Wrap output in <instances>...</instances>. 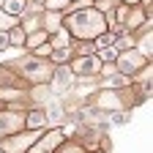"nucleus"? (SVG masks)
<instances>
[{
    "label": "nucleus",
    "instance_id": "22",
    "mask_svg": "<svg viewBox=\"0 0 153 153\" xmlns=\"http://www.w3.org/2000/svg\"><path fill=\"white\" fill-rule=\"evenodd\" d=\"M131 44H134L131 38H120V41H118V47H120V49H126V47H131Z\"/></svg>",
    "mask_w": 153,
    "mask_h": 153
},
{
    "label": "nucleus",
    "instance_id": "16",
    "mask_svg": "<svg viewBox=\"0 0 153 153\" xmlns=\"http://www.w3.org/2000/svg\"><path fill=\"white\" fill-rule=\"evenodd\" d=\"M96 57H99V60H101V63H112V60H115V57H118V52H115L112 47H101V52H99V55H96Z\"/></svg>",
    "mask_w": 153,
    "mask_h": 153
},
{
    "label": "nucleus",
    "instance_id": "20",
    "mask_svg": "<svg viewBox=\"0 0 153 153\" xmlns=\"http://www.w3.org/2000/svg\"><path fill=\"white\" fill-rule=\"evenodd\" d=\"M76 52H79V55H90V52H93V41H85V44H79V47H76Z\"/></svg>",
    "mask_w": 153,
    "mask_h": 153
},
{
    "label": "nucleus",
    "instance_id": "7",
    "mask_svg": "<svg viewBox=\"0 0 153 153\" xmlns=\"http://www.w3.org/2000/svg\"><path fill=\"white\" fill-rule=\"evenodd\" d=\"M25 123V115L19 112H0V134H14Z\"/></svg>",
    "mask_w": 153,
    "mask_h": 153
},
{
    "label": "nucleus",
    "instance_id": "10",
    "mask_svg": "<svg viewBox=\"0 0 153 153\" xmlns=\"http://www.w3.org/2000/svg\"><path fill=\"white\" fill-rule=\"evenodd\" d=\"M99 107H107V109H118V107H120V93H115L112 88H107V90L99 96Z\"/></svg>",
    "mask_w": 153,
    "mask_h": 153
},
{
    "label": "nucleus",
    "instance_id": "8",
    "mask_svg": "<svg viewBox=\"0 0 153 153\" xmlns=\"http://www.w3.org/2000/svg\"><path fill=\"white\" fill-rule=\"evenodd\" d=\"M49 47H52V49H63V47H71V38H68V30L57 27L55 33H49Z\"/></svg>",
    "mask_w": 153,
    "mask_h": 153
},
{
    "label": "nucleus",
    "instance_id": "15",
    "mask_svg": "<svg viewBox=\"0 0 153 153\" xmlns=\"http://www.w3.org/2000/svg\"><path fill=\"white\" fill-rule=\"evenodd\" d=\"M57 27H60V16H57V11H47V33H55Z\"/></svg>",
    "mask_w": 153,
    "mask_h": 153
},
{
    "label": "nucleus",
    "instance_id": "23",
    "mask_svg": "<svg viewBox=\"0 0 153 153\" xmlns=\"http://www.w3.org/2000/svg\"><path fill=\"white\" fill-rule=\"evenodd\" d=\"M118 3H126V6H131V3H142V0H118Z\"/></svg>",
    "mask_w": 153,
    "mask_h": 153
},
{
    "label": "nucleus",
    "instance_id": "17",
    "mask_svg": "<svg viewBox=\"0 0 153 153\" xmlns=\"http://www.w3.org/2000/svg\"><path fill=\"white\" fill-rule=\"evenodd\" d=\"M14 25H16V16H11V14H6V11L0 14V30H11Z\"/></svg>",
    "mask_w": 153,
    "mask_h": 153
},
{
    "label": "nucleus",
    "instance_id": "1",
    "mask_svg": "<svg viewBox=\"0 0 153 153\" xmlns=\"http://www.w3.org/2000/svg\"><path fill=\"white\" fill-rule=\"evenodd\" d=\"M66 30L71 36H76L79 41H96L104 30H109L107 27V14L99 11V8H90V6L79 8V11H71L66 16Z\"/></svg>",
    "mask_w": 153,
    "mask_h": 153
},
{
    "label": "nucleus",
    "instance_id": "18",
    "mask_svg": "<svg viewBox=\"0 0 153 153\" xmlns=\"http://www.w3.org/2000/svg\"><path fill=\"white\" fill-rule=\"evenodd\" d=\"M71 3V0H44V6L49 8V11H60V8H66Z\"/></svg>",
    "mask_w": 153,
    "mask_h": 153
},
{
    "label": "nucleus",
    "instance_id": "19",
    "mask_svg": "<svg viewBox=\"0 0 153 153\" xmlns=\"http://www.w3.org/2000/svg\"><path fill=\"white\" fill-rule=\"evenodd\" d=\"M57 153H85L79 142H68V145H60V150Z\"/></svg>",
    "mask_w": 153,
    "mask_h": 153
},
{
    "label": "nucleus",
    "instance_id": "12",
    "mask_svg": "<svg viewBox=\"0 0 153 153\" xmlns=\"http://www.w3.org/2000/svg\"><path fill=\"white\" fill-rule=\"evenodd\" d=\"M25 6H27V0H3V8L11 16H22L25 14Z\"/></svg>",
    "mask_w": 153,
    "mask_h": 153
},
{
    "label": "nucleus",
    "instance_id": "14",
    "mask_svg": "<svg viewBox=\"0 0 153 153\" xmlns=\"http://www.w3.org/2000/svg\"><path fill=\"white\" fill-rule=\"evenodd\" d=\"M137 49L148 57V60H150V49H153V41H150V27L142 33V38H140V44H137Z\"/></svg>",
    "mask_w": 153,
    "mask_h": 153
},
{
    "label": "nucleus",
    "instance_id": "21",
    "mask_svg": "<svg viewBox=\"0 0 153 153\" xmlns=\"http://www.w3.org/2000/svg\"><path fill=\"white\" fill-rule=\"evenodd\" d=\"M6 47H8V33L0 30V49H6Z\"/></svg>",
    "mask_w": 153,
    "mask_h": 153
},
{
    "label": "nucleus",
    "instance_id": "6",
    "mask_svg": "<svg viewBox=\"0 0 153 153\" xmlns=\"http://www.w3.org/2000/svg\"><path fill=\"white\" fill-rule=\"evenodd\" d=\"M60 142H63V134H60V131H49V134H47V137L38 142V145H30V148H27V153H52Z\"/></svg>",
    "mask_w": 153,
    "mask_h": 153
},
{
    "label": "nucleus",
    "instance_id": "13",
    "mask_svg": "<svg viewBox=\"0 0 153 153\" xmlns=\"http://www.w3.org/2000/svg\"><path fill=\"white\" fill-rule=\"evenodd\" d=\"M25 36H27V33H25L22 27L14 25V27L8 30V44H11V47H25Z\"/></svg>",
    "mask_w": 153,
    "mask_h": 153
},
{
    "label": "nucleus",
    "instance_id": "11",
    "mask_svg": "<svg viewBox=\"0 0 153 153\" xmlns=\"http://www.w3.org/2000/svg\"><path fill=\"white\" fill-rule=\"evenodd\" d=\"M25 126L27 128H44L47 126V112H30V115H25Z\"/></svg>",
    "mask_w": 153,
    "mask_h": 153
},
{
    "label": "nucleus",
    "instance_id": "25",
    "mask_svg": "<svg viewBox=\"0 0 153 153\" xmlns=\"http://www.w3.org/2000/svg\"><path fill=\"white\" fill-rule=\"evenodd\" d=\"M0 6H3V0H0Z\"/></svg>",
    "mask_w": 153,
    "mask_h": 153
},
{
    "label": "nucleus",
    "instance_id": "24",
    "mask_svg": "<svg viewBox=\"0 0 153 153\" xmlns=\"http://www.w3.org/2000/svg\"><path fill=\"white\" fill-rule=\"evenodd\" d=\"M38 3H44V0H38Z\"/></svg>",
    "mask_w": 153,
    "mask_h": 153
},
{
    "label": "nucleus",
    "instance_id": "9",
    "mask_svg": "<svg viewBox=\"0 0 153 153\" xmlns=\"http://www.w3.org/2000/svg\"><path fill=\"white\" fill-rule=\"evenodd\" d=\"M49 41V33L47 30H30L27 36H25V47L27 49H36V47H41V44H47Z\"/></svg>",
    "mask_w": 153,
    "mask_h": 153
},
{
    "label": "nucleus",
    "instance_id": "2",
    "mask_svg": "<svg viewBox=\"0 0 153 153\" xmlns=\"http://www.w3.org/2000/svg\"><path fill=\"white\" fill-rule=\"evenodd\" d=\"M115 60H118V66H115V68H118L120 74H134V71H142V68H145L148 57H145L140 49H128V52H120Z\"/></svg>",
    "mask_w": 153,
    "mask_h": 153
},
{
    "label": "nucleus",
    "instance_id": "4",
    "mask_svg": "<svg viewBox=\"0 0 153 153\" xmlns=\"http://www.w3.org/2000/svg\"><path fill=\"white\" fill-rule=\"evenodd\" d=\"M38 140L36 131H27V134H11V137L3 140V145H0V150L3 153H27V148Z\"/></svg>",
    "mask_w": 153,
    "mask_h": 153
},
{
    "label": "nucleus",
    "instance_id": "3",
    "mask_svg": "<svg viewBox=\"0 0 153 153\" xmlns=\"http://www.w3.org/2000/svg\"><path fill=\"white\" fill-rule=\"evenodd\" d=\"M52 66L44 60H38V57H30V60H25L22 63V74L27 76V79H33V82H44V79H52Z\"/></svg>",
    "mask_w": 153,
    "mask_h": 153
},
{
    "label": "nucleus",
    "instance_id": "5",
    "mask_svg": "<svg viewBox=\"0 0 153 153\" xmlns=\"http://www.w3.org/2000/svg\"><path fill=\"white\" fill-rule=\"evenodd\" d=\"M99 71H101V60L93 52L90 55H76L74 63H71V74H99Z\"/></svg>",
    "mask_w": 153,
    "mask_h": 153
}]
</instances>
